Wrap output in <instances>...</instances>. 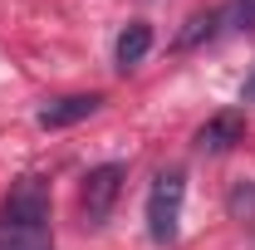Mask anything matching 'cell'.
Instances as JSON below:
<instances>
[{"mask_svg": "<svg viewBox=\"0 0 255 250\" xmlns=\"http://www.w3.org/2000/svg\"><path fill=\"white\" fill-rule=\"evenodd\" d=\"M147 49H152V30H147L142 20H132V25L118 34V49H113V54H118V69L128 74L132 64H142V59H147Z\"/></svg>", "mask_w": 255, "mask_h": 250, "instance_id": "obj_6", "label": "cell"}, {"mask_svg": "<svg viewBox=\"0 0 255 250\" xmlns=\"http://www.w3.org/2000/svg\"><path fill=\"white\" fill-rule=\"evenodd\" d=\"M182 201H187V177H182V167L157 172V182L147 191V236H152L157 246H172V241H177Z\"/></svg>", "mask_w": 255, "mask_h": 250, "instance_id": "obj_2", "label": "cell"}, {"mask_svg": "<svg viewBox=\"0 0 255 250\" xmlns=\"http://www.w3.org/2000/svg\"><path fill=\"white\" fill-rule=\"evenodd\" d=\"M231 20H236V30H255V0H236Z\"/></svg>", "mask_w": 255, "mask_h": 250, "instance_id": "obj_8", "label": "cell"}, {"mask_svg": "<svg viewBox=\"0 0 255 250\" xmlns=\"http://www.w3.org/2000/svg\"><path fill=\"white\" fill-rule=\"evenodd\" d=\"M241 103H255V69H251V79H246V89H241Z\"/></svg>", "mask_w": 255, "mask_h": 250, "instance_id": "obj_10", "label": "cell"}, {"mask_svg": "<svg viewBox=\"0 0 255 250\" xmlns=\"http://www.w3.org/2000/svg\"><path fill=\"white\" fill-rule=\"evenodd\" d=\"M49 226V187L39 177H20L10 196L0 201V231L5 236H25V241H44Z\"/></svg>", "mask_w": 255, "mask_h": 250, "instance_id": "obj_1", "label": "cell"}, {"mask_svg": "<svg viewBox=\"0 0 255 250\" xmlns=\"http://www.w3.org/2000/svg\"><path fill=\"white\" fill-rule=\"evenodd\" d=\"M241 137H246V118H241V113H216V118H206V123H201L196 147H201V152H211V157H221V152H231Z\"/></svg>", "mask_w": 255, "mask_h": 250, "instance_id": "obj_5", "label": "cell"}, {"mask_svg": "<svg viewBox=\"0 0 255 250\" xmlns=\"http://www.w3.org/2000/svg\"><path fill=\"white\" fill-rule=\"evenodd\" d=\"M98 103H103L98 94L54 98V103H44V108H39V127H44V132H54V127H74V123H84L89 113H98Z\"/></svg>", "mask_w": 255, "mask_h": 250, "instance_id": "obj_4", "label": "cell"}, {"mask_svg": "<svg viewBox=\"0 0 255 250\" xmlns=\"http://www.w3.org/2000/svg\"><path fill=\"white\" fill-rule=\"evenodd\" d=\"M211 25H216V15H191V20H187V30L177 34V49H191L201 34H211Z\"/></svg>", "mask_w": 255, "mask_h": 250, "instance_id": "obj_7", "label": "cell"}, {"mask_svg": "<svg viewBox=\"0 0 255 250\" xmlns=\"http://www.w3.org/2000/svg\"><path fill=\"white\" fill-rule=\"evenodd\" d=\"M123 177H128L123 162H103V167H94V172L84 177L79 201H84V216H89V226H103V221H108L113 201H118V191H123Z\"/></svg>", "mask_w": 255, "mask_h": 250, "instance_id": "obj_3", "label": "cell"}, {"mask_svg": "<svg viewBox=\"0 0 255 250\" xmlns=\"http://www.w3.org/2000/svg\"><path fill=\"white\" fill-rule=\"evenodd\" d=\"M0 250H54L49 241H25V236H10V241H0Z\"/></svg>", "mask_w": 255, "mask_h": 250, "instance_id": "obj_9", "label": "cell"}]
</instances>
